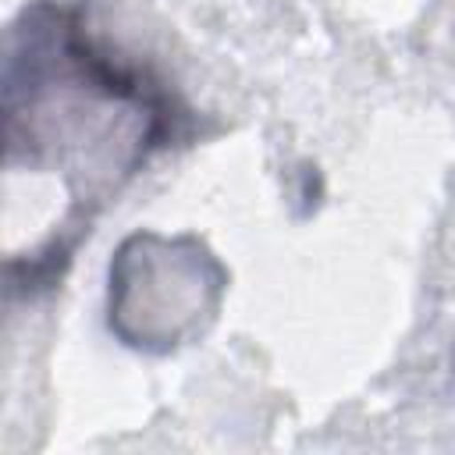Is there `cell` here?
I'll return each instance as SVG.
<instances>
[{"label":"cell","instance_id":"6da1fadb","mask_svg":"<svg viewBox=\"0 0 455 455\" xmlns=\"http://www.w3.org/2000/svg\"><path fill=\"white\" fill-rule=\"evenodd\" d=\"M167 96L103 53L75 14L39 4L14 28L7 60V156L60 174L78 231L171 128Z\"/></svg>","mask_w":455,"mask_h":455}]
</instances>
